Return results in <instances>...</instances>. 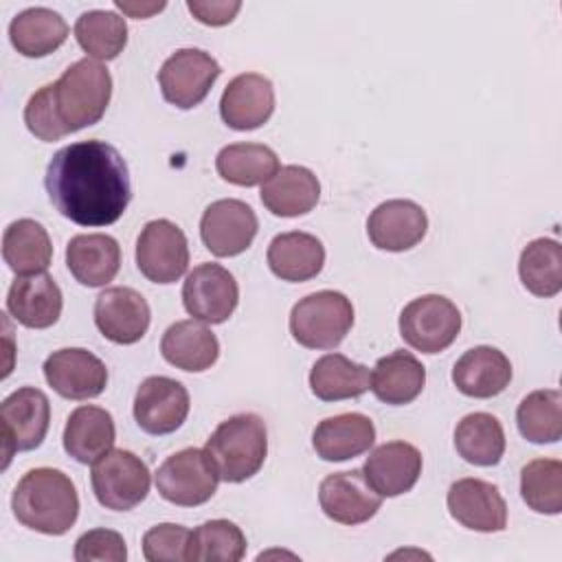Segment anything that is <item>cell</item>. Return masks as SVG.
Listing matches in <instances>:
<instances>
[{
  "instance_id": "cell-8",
  "label": "cell",
  "mask_w": 562,
  "mask_h": 562,
  "mask_svg": "<svg viewBox=\"0 0 562 562\" xmlns=\"http://www.w3.org/2000/svg\"><path fill=\"white\" fill-rule=\"evenodd\" d=\"M158 494L180 507H195L206 503L220 483V474L206 450L184 448L169 454L156 470Z\"/></svg>"
},
{
  "instance_id": "cell-10",
  "label": "cell",
  "mask_w": 562,
  "mask_h": 562,
  "mask_svg": "<svg viewBox=\"0 0 562 562\" xmlns=\"http://www.w3.org/2000/svg\"><path fill=\"white\" fill-rule=\"evenodd\" d=\"M220 75L222 68L211 53L202 48H180L160 66L158 83L167 103L191 110L206 99Z\"/></svg>"
},
{
  "instance_id": "cell-3",
  "label": "cell",
  "mask_w": 562,
  "mask_h": 562,
  "mask_svg": "<svg viewBox=\"0 0 562 562\" xmlns=\"http://www.w3.org/2000/svg\"><path fill=\"white\" fill-rule=\"evenodd\" d=\"M11 507L20 525L46 536H64L79 516V496L61 470L35 468L18 481Z\"/></svg>"
},
{
  "instance_id": "cell-24",
  "label": "cell",
  "mask_w": 562,
  "mask_h": 562,
  "mask_svg": "<svg viewBox=\"0 0 562 562\" xmlns=\"http://www.w3.org/2000/svg\"><path fill=\"white\" fill-rule=\"evenodd\" d=\"M375 441V426L362 413H340L318 422L312 446L323 461H347L367 452Z\"/></svg>"
},
{
  "instance_id": "cell-30",
  "label": "cell",
  "mask_w": 562,
  "mask_h": 562,
  "mask_svg": "<svg viewBox=\"0 0 562 562\" xmlns=\"http://www.w3.org/2000/svg\"><path fill=\"white\" fill-rule=\"evenodd\" d=\"M426 384V369L424 364L404 349H397L389 356H382L373 371L369 389L373 395L391 406L411 404Z\"/></svg>"
},
{
  "instance_id": "cell-25",
  "label": "cell",
  "mask_w": 562,
  "mask_h": 562,
  "mask_svg": "<svg viewBox=\"0 0 562 562\" xmlns=\"http://www.w3.org/2000/svg\"><path fill=\"white\" fill-rule=\"evenodd\" d=\"M66 266L70 274L88 288L110 283L121 268V246L103 233L75 235L66 246Z\"/></svg>"
},
{
  "instance_id": "cell-16",
  "label": "cell",
  "mask_w": 562,
  "mask_h": 562,
  "mask_svg": "<svg viewBox=\"0 0 562 562\" xmlns=\"http://www.w3.org/2000/svg\"><path fill=\"white\" fill-rule=\"evenodd\" d=\"M149 321V305L134 288H105L94 301V325L103 338L116 345L138 342L147 334Z\"/></svg>"
},
{
  "instance_id": "cell-38",
  "label": "cell",
  "mask_w": 562,
  "mask_h": 562,
  "mask_svg": "<svg viewBox=\"0 0 562 562\" xmlns=\"http://www.w3.org/2000/svg\"><path fill=\"white\" fill-rule=\"evenodd\" d=\"M520 435L531 443H555L562 437V393L558 389L531 391L516 408Z\"/></svg>"
},
{
  "instance_id": "cell-9",
  "label": "cell",
  "mask_w": 562,
  "mask_h": 562,
  "mask_svg": "<svg viewBox=\"0 0 562 562\" xmlns=\"http://www.w3.org/2000/svg\"><path fill=\"white\" fill-rule=\"evenodd\" d=\"M2 424V468L9 465L13 452L35 450L50 424V402L44 391L35 386H22L9 393L0 404Z\"/></svg>"
},
{
  "instance_id": "cell-34",
  "label": "cell",
  "mask_w": 562,
  "mask_h": 562,
  "mask_svg": "<svg viewBox=\"0 0 562 562\" xmlns=\"http://www.w3.org/2000/svg\"><path fill=\"white\" fill-rule=\"evenodd\" d=\"M215 169L222 180L237 187H255L270 180L281 167L274 149L261 143H233L220 149Z\"/></svg>"
},
{
  "instance_id": "cell-20",
  "label": "cell",
  "mask_w": 562,
  "mask_h": 562,
  "mask_svg": "<svg viewBox=\"0 0 562 562\" xmlns=\"http://www.w3.org/2000/svg\"><path fill=\"white\" fill-rule=\"evenodd\" d=\"M274 112V86L259 72H241L228 81L220 99L222 121L237 130H257Z\"/></svg>"
},
{
  "instance_id": "cell-35",
  "label": "cell",
  "mask_w": 562,
  "mask_h": 562,
  "mask_svg": "<svg viewBox=\"0 0 562 562\" xmlns=\"http://www.w3.org/2000/svg\"><path fill=\"white\" fill-rule=\"evenodd\" d=\"M454 448L472 465H496L505 454V432L490 413H470L454 428Z\"/></svg>"
},
{
  "instance_id": "cell-23",
  "label": "cell",
  "mask_w": 562,
  "mask_h": 562,
  "mask_svg": "<svg viewBox=\"0 0 562 562\" xmlns=\"http://www.w3.org/2000/svg\"><path fill=\"white\" fill-rule=\"evenodd\" d=\"M512 380V362L509 358L487 345H479L468 349L452 367L454 386L476 400H487L507 389Z\"/></svg>"
},
{
  "instance_id": "cell-26",
  "label": "cell",
  "mask_w": 562,
  "mask_h": 562,
  "mask_svg": "<svg viewBox=\"0 0 562 562\" xmlns=\"http://www.w3.org/2000/svg\"><path fill=\"white\" fill-rule=\"evenodd\" d=\"M321 198V182L307 167L285 165L261 184V202L277 217L310 213Z\"/></svg>"
},
{
  "instance_id": "cell-11",
  "label": "cell",
  "mask_w": 562,
  "mask_h": 562,
  "mask_svg": "<svg viewBox=\"0 0 562 562\" xmlns=\"http://www.w3.org/2000/svg\"><path fill=\"white\" fill-rule=\"evenodd\" d=\"M136 266L154 283H173L189 268V244L182 228L169 220H151L136 239Z\"/></svg>"
},
{
  "instance_id": "cell-41",
  "label": "cell",
  "mask_w": 562,
  "mask_h": 562,
  "mask_svg": "<svg viewBox=\"0 0 562 562\" xmlns=\"http://www.w3.org/2000/svg\"><path fill=\"white\" fill-rule=\"evenodd\" d=\"M191 531L182 525L160 522L145 531L143 555L147 562H184Z\"/></svg>"
},
{
  "instance_id": "cell-4",
  "label": "cell",
  "mask_w": 562,
  "mask_h": 562,
  "mask_svg": "<svg viewBox=\"0 0 562 562\" xmlns=\"http://www.w3.org/2000/svg\"><path fill=\"white\" fill-rule=\"evenodd\" d=\"M204 450L222 481H248L261 470L268 454L266 422L255 413L233 415L213 430Z\"/></svg>"
},
{
  "instance_id": "cell-18",
  "label": "cell",
  "mask_w": 562,
  "mask_h": 562,
  "mask_svg": "<svg viewBox=\"0 0 562 562\" xmlns=\"http://www.w3.org/2000/svg\"><path fill=\"white\" fill-rule=\"evenodd\" d=\"M318 503L329 520L340 525H362L378 514L382 496L371 490L362 470H349L327 474L321 481Z\"/></svg>"
},
{
  "instance_id": "cell-27",
  "label": "cell",
  "mask_w": 562,
  "mask_h": 562,
  "mask_svg": "<svg viewBox=\"0 0 562 562\" xmlns=\"http://www.w3.org/2000/svg\"><path fill=\"white\" fill-rule=\"evenodd\" d=\"M160 353L176 369L200 373L215 364L220 356V342L204 323L193 318L176 321L162 334Z\"/></svg>"
},
{
  "instance_id": "cell-36",
  "label": "cell",
  "mask_w": 562,
  "mask_h": 562,
  "mask_svg": "<svg viewBox=\"0 0 562 562\" xmlns=\"http://www.w3.org/2000/svg\"><path fill=\"white\" fill-rule=\"evenodd\" d=\"M518 274L533 296H555L562 290V246L549 237L529 241L520 252Z\"/></svg>"
},
{
  "instance_id": "cell-28",
  "label": "cell",
  "mask_w": 562,
  "mask_h": 562,
  "mask_svg": "<svg viewBox=\"0 0 562 562\" xmlns=\"http://www.w3.org/2000/svg\"><path fill=\"white\" fill-rule=\"evenodd\" d=\"M268 266L281 281L301 283L314 279L325 263V248L312 233L290 231L277 235L268 246Z\"/></svg>"
},
{
  "instance_id": "cell-32",
  "label": "cell",
  "mask_w": 562,
  "mask_h": 562,
  "mask_svg": "<svg viewBox=\"0 0 562 562\" xmlns=\"http://www.w3.org/2000/svg\"><path fill=\"white\" fill-rule=\"evenodd\" d=\"M2 257L18 277L44 272L53 259V244L46 228L31 217L11 222L2 235Z\"/></svg>"
},
{
  "instance_id": "cell-40",
  "label": "cell",
  "mask_w": 562,
  "mask_h": 562,
  "mask_svg": "<svg viewBox=\"0 0 562 562\" xmlns=\"http://www.w3.org/2000/svg\"><path fill=\"white\" fill-rule=\"evenodd\" d=\"M520 496L529 509L555 516L562 512V463L533 459L520 470Z\"/></svg>"
},
{
  "instance_id": "cell-15",
  "label": "cell",
  "mask_w": 562,
  "mask_h": 562,
  "mask_svg": "<svg viewBox=\"0 0 562 562\" xmlns=\"http://www.w3.org/2000/svg\"><path fill=\"white\" fill-rule=\"evenodd\" d=\"M42 369L48 386L66 400L97 397L108 384V369L103 360L81 347L53 351L44 360Z\"/></svg>"
},
{
  "instance_id": "cell-29",
  "label": "cell",
  "mask_w": 562,
  "mask_h": 562,
  "mask_svg": "<svg viewBox=\"0 0 562 562\" xmlns=\"http://www.w3.org/2000/svg\"><path fill=\"white\" fill-rule=\"evenodd\" d=\"M116 428L112 415L101 406L75 408L64 428V450L79 463H94L112 450Z\"/></svg>"
},
{
  "instance_id": "cell-17",
  "label": "cell",
  "mask_w": 562,
  "mask_h": 562,
  "mask_svg": "<svg viewBox=\"0 0 562 562\" xmlns=\"http://www.w3.org/2000/svg\"><path fill=\"white\" fill-rule=\"evenodd\" d=\"M448 512L450 516L481 533L503 531L507 527V503L498 487L483 479H459L448 487Z\"/></svg>"
},
{
  "instance_id": "cell-5",
  "label": "cell",
  "mask_w": 562,
  "mask_h": 562,
  "mask_svg": "<svg viewBox=\"0 0 562 562\" xmlns=\"http://www.w3.org/2000/svg\"><path fill=\"white\" fill-rule=\"evenodd\" d=\"M353 325L351 301L336 290H318L294 303L290 334L307 349H334Z\"/></svg>"
},
{
  "instance_id": "cell-22",
  "label": "cell",
  "mask_w": 562,
  "mask_h": 562,
  "mask_svg": "<svg viewBox=\"0 0 562 562\" xmlns=\"http://www.w3.org/2000/svg\"><path fill=\"white\" fill-rule=\"evenodd\" d=\"M64 296L55 279L46 272L18 277L7 294V310L29 329H46L61 316Z\"/></svg>"
},
{
  "instance_id": "cell-42",
  "label": "cell",
  "mask_w": 562,
  "mask_h": 562,
  "mask_svg": "<svg viewBox=\"0 0 562 562\" xmlns=\"http://www.w3.org/2000/svg\"><path fill=\"white\" fill-rule=\"evenodd\" d=\"M127 558L125 540L119 531L112 529H90L81 533L75 542L77 562H123Z\"/></svg>"
},
{
  "instance_id": "cell-44",
  "label": "cell",
  "mask_w": 562,
  "mask_h": 562,
  "mask_svg": "<svg viewBox=\"0 0 562 562\" xmlns=\"http://www.w3.org/2000/svg\"><path fill=\"white\" fill-rule=\"evenodd\" d=\"M116 9H121L123 13L132 15V18H149L151 13H158L165 9V2H123V0H116L114 2Z\"/></svg>"
},
{
  "instance_id": "cell-1",
  "label": "cell",
  "mask_w": 562,
  "mask_h": 562,
  "mask_svg": "<svg viewBox=\"0 0 562 562\" xmlns=\"http://www.w3.org/2000/svg\"><path fill=\"white\" fill-rule=\"evenodd\" d=\"M44 187L53 206L79 226H110L132 200L127 162L97 138L61 147L46 167Z\"/></svg>"
},
{
  "instance_id": "cell-7",
  "label": "cell",
  "mask_w": 562,
  "mask_h": 562,
  "mask_svg": "<svg viewBox=\"0 0 562 562\" xmlns=\"http://www.w3.org/2000/svg\"><path fill=\"white\" fill-rule=\"evenodd\" d=\"M461 331V312L441 294H424L413 299L400 312V336L422 353H439L448 349Z\"/></svg>"
},
{
  "instance_id": "cell-37",
  "label": "cell",
  "mask_w": 562,
  "mask_h": 562,
  "mask_svg": "<svg viewBox=\"0 0 562 562\" xmlns=\"http://www.w3.org/2000/svg\"><path fill=\"white\" fill-rule=\"evenodd\" d=\"M75 37L92 59L110 61L119 57L127 44V24L114 11H83L75 22Z\"/></svg>"
},
{
  "instance_id": "cell-43",
  "label": "cell",
  "mask_w": 562,
  "mask_h": 562,
  "mask_svg": "<svg viewBox=\"0 0 562 562\" xmlns=\"http://www.w3.org/2000/svg\"><path fill=\"white\" fill-rule=\"evenodd\" d=\"M187 9L193 13V18L202 24L209 26H224L228 22H233V18L237 15V11L241 9V2L233 0H211V2H202V0H189Z\"/></svg>"
},
{
  "instance_id": "cell-39",
  "label": "cell",
  "mask_w": 562,
  "mask_h": 562,
  "mask_svg": "<svg viewBox=\"0 0 562 562\" xmlns=\"http://www.w3.org/2000/svg\"><path fill=\"white\" fill-rule=\"evenodd\" d=\"M246 555L244 531L226 520H206L191 531L189 538V562H239Z\"/></svg>"
},
{
  "instance_id": "cell-6",
  "label": "cell",
  "mask_w": 562,
  "mask_h": 562,
  "mask_svg": "<svg viewBox=\"0 0 562 562\" xmlns=\"http://www.w3.org/2000/svg\"><path fill=\"white\" fill-rule=\"evenodd\" d=\"M90 483L97 501L103 507L130 512L147 498L151 474L140 457L116 448L92 463Z\"/></svg>"
},
{
  "instance_id": "cell-33",
  "label": "cell",
  "mask_w": 562,
  "mask_h": 562,
  "mask_svg": "<svg viewBox=\"0 0 562 562\" xmlns=\"http://www.w3.org/2000/svg\"><path fill=\"white\" fill-rule=\"evenodd\" d=\"M371 384V371L342 353L321 356L310 371V389L323 402L360 397Z\"/></svg>"
},
{
  "instance_id": "cell-31",
  "label": "cell",
  "mask_w": 562,
  "mask_h": 562,
  "mask_svg": "<svg viewBox=\"0 0 562 562\" xmlns=\"http://www.w3.org/2000/svg\"><path fill=\"white\" fill-rule=\"evenodd\" d=\"M9 37L20 55L44 57L66 42L68 24L48 7H31L11 20Z\"/></svg>"
},
{
  "instance_id": "cell-21",
  "label": "cell",
  "mask_w": 562,
  "mask_h": 562,
  "mask_svg": "<svg viewBox=\"0 0 562 562\" xmlns=\"http://www.w3.org/2000/svg\"><path fill=\"white\" fill-rule=\"evenodd\" d=\"M362 474L382 498L406 494L422 474V452L408 441L382 443L367 457Z\"/></svg>"
},
{
  "instance_id": "cell-14",
  "label": "cell",
  "mask_w": 562,
  "mask_h": 562,
  "mask_svg": "<svg viewBox=\"0 0 562 562\" xmlns=\"http://www.w3.org/2000/svg\"><path fill=\"white\" fill-rule=\"evenodd\" d=\"M189 391L167 375H149L134 395V419L149 435L178 430L189 415Z\"/></svg>"
},
{
  "instance_id": "cell-2",
  "label": "cell",
  "mask_w": 562,
  "mask_h": 562,
  "mask_svg": "<svg viewBox=\"0 0 562 562\" xmlns=\"http://www.w3.org/2000/svg\"><path fill=\"white\" fill-rule=\"evenodd\" d=\"M112 97L110 70L83 57L64 75L42 86L24 105V123L33 136L53 143L101 121Z\"/></svg>"
},
{
  "instance_id": "cell-19",
  "label": "cell",
  "mask_w": 562,
  "mask_h": 562,
  "mask_svg": "<svg viewBox=\"0 0 562 562\" xmlns=\"http://www.w3.org/2000/svg\"><path fill=\"white\" fill-rule=\"evenodd\" d=\"M428 231L426 211L413 200H386L367 220V235L380 250L404 252L417 246Z\"/></svg>"
},
{
  "instance_id": "cell-13",
  "label": "cell",
  "mask_w": 562,
  "mask_h": 562,
  "mask_svg": "<svg viewBox=\"0 0 562 562\" xmlns=\"http://www.w3.org/2000/svg\"><path fill=\"white\" fill-rule=\"evenodd\" d=\"M259 228L255 211L235 198L211 202L200 220V237L215 257L241 255Z\"/></svg>"
},
{
  "instance_id": "cell-12",
  "label": "cell",
  "mask_w": 562,
  "mask_h": 562,
  "mask_svg": "<svg viewBox=\"0 0 562 562\" xmlns=\"http://www.w3.org/2000/svg\"><path fill=\"white\" fill-rule=\"evenodd\" d=\"M182 303L193 318L220 325L233 316L239 303V285L224 266L200 263L184 279Z\"/></svg>"
}]
</instances>
